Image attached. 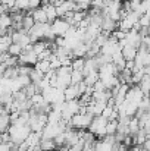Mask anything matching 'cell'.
<instances>
[{"instance_id": "obj_14", "label": "cell", "mask_w": 150, "mask_h": 151, "mask_svg": "<svg viewBox=\"0 0 150 151\" xmlns=\"http://www.w3.org/2000/svg\"><path fill=\"white\" fill-rule=\"evenodd\" d=\"M22 25H24V31H25V32H30V31L34 28V25H36V21H34L33 15H25Z\"/></svg>"}, {"instance_id": "obj_19", "label": "cell", "mask_w": 150, "mask_h": 151, "mask_svg": "<svg viewBox=\"0 0 150 151\" xmlns=\"http://www.w3.org/2000/svg\"><path fill=\"white\" fill-rule=\"evenodd\" d=\"M118 128H119V122H109V123H107V126H106L107 135H116Z\"/></svg>"}, {"instance_id": "obj_15", "label": "cell", "mask_w": 150, "mask_h": 151, "mask_svg": "<svg viewBox=\"0 0 150 151\" xmlns=\"http://www.w3.org/2000/svg\"><path fill=\"white\" fill-rule=\"evenodd\" d=\"M13 25V21H12V16L7 13V15H1L0 18V28H10Z\"/></svg>"}, {"instance_id": "obj_22", "label": "cell", "mask_w": 150, "mask_h": 151, "mask_svg": "<svg viewBox=\"0 0 150 151\" xmlns=\"http://www.w3.org/2000/svg\"><path fill=\"white\" fill-rule=\"evenodd\" d=\"M130 1H131V0H130Z\"/></svg>"}, {"instance_id": "obj_5", "label": "cell", "mask_w": 150, "mask_h": 151, "mask_svg": "<svg viewBox=\"0 0 150 151\" xmlns=\"http://www.w3.org/2000/svg\"><path fill=\"white\" fill-rule=\"evenodd\" d=\"M69 28H71V25H69L65 19H62V18H57V19L51 24V29H53V32L56 34V37H65L66 32L69 31Z\"/></svg>"}, {"instance_id": "obj_16", "label": "cell", "mask_w": 150, "mask_h": 151, "mask_svg": "<svg viewBox=\"0 0 150 151\" xmlns=\"http://www.w3.org/2000/svg\"><path fill=\"white\" fill-rule=\"evenodd\" d=\"M84 72H80V70H74L72 72V85H78L81 82H84Z\"/></svg>"}, {"instance_id": "obj_12", "label": "cell", "mask_w": 150, "mask_h": 151, "mask_svg": "<svg viewBox=\"0 0 150 151\" xmlns=\"http://www.w3.org/2000/svg\"><path fill=\"white\" fill-rule=\"evenodd\" d=\"M138 87L144 93V96L149 97L150 96V75H144V78L141 79V82L138 84Z\"/></svg>"}, {"instance_id": "obj_7", "label": "cell", "mask_w": 150, "mask_h": 151, "mask_svg": "<svg viewBox=\"0 0 150 151\" xmlns=\"http://www.w3.org/2000/svg\"><path fill=\"white\" fill-rule=\"evenodd\" d=\"M137 53H138V49L134 47V46H130V44L125 46V47L122 49V56H124V59H125L127 62H130V60H136Z\"/></svg>"}, {"instance_id": "obj_13", "label": "cell", "mask_w": 150, "mask_h": 151, "mask_svg": "<svg viewBox=\"0 0 150 151\" xmlns=\"http://www.w3.org/2000/svg\"><path fill=\"white\" fill-rule=\"evenodd\" d=\"M38 72H41L43 75H46L49 70H51V65H50V60H40L36 66H34Z\"/></svg>"}, {"instance_id": "obj_1", "label": "cell", "mask_w": 150, "mask_h": 151, "mask_svg": "<svg viewBox=\"0 0 150 151\" xmlns=\"http://www.w3.org/2000/svg\"><path fill=\"white\" fill-rule=\"evenodd\" d=\"M31 128L30 125H25V126H19V125H12L10 129H9V135L12 138V142L15 144H22L28 139V137L31 135Z\"/></svg>"}, {"instance_id": "obj_6", "label": "cell", "mask_w": 150, "mask_h": 151, "mask_svg": "<svg viewBox=\"0 0 150 151\" xmlns=\"http://www.w3.org/2000/svg\"><path fill=\"white\" fill-rule=\"evenodd\" d=\"M80 88L78 85H69L66 90H65V99L66 101H71V100H80Z\"/></svg>"}, {"instance_id": "obj_11", "label": "cell", "mask_w": 150, "mask_h": 151, "mask_svg": "<svg viewBox=\"0 0 150 151\" xmlns=\"http://www.w3.org/2000/svg\"><path fill=\"white\" fill-rule=\"evenodd\" d=\"M43 9L46 10V15H47L49 24H53V22L57 19V12H56V7H54L53 4H49V6H43Z\"/></svg>"}, {"instance_id": "obj_4", "label": "cell", "mask_w": 150, "mask_h": 151, "mask_svg": "<svg viewBox=\"0 0 150 151\" xmlns=\"http://www.w3.org/2000/svg\"><path fill=\"white\" fill-rule=\"evenodd\" d=\"M38 62V54L34 50H24L19 56V66H36Z\"/></svg>"}, {"instance_id": "obj_10", "label": "cell", "mask_w": 150, "mask_h": 151, "mask_svg": "<svg viewBox=\"0 0 150 151\" xmlns=\"http://www.w3.org/2000/svg\"><path fill=\"white\" fill-rule=\"evenodd\" d=\"M40 148L43 151H57V145L54 142V139H41V144H40Z\"/></svg>"}, {"instance_id": "obj_9", "label": "cell", "mask_w": 150, "mask_h": 151, "mask_svg": "<svg viewBox=\"0 0 150 151\" xmlns=\"http://www.w3.org/2000/svg\"><path fill=\"white\" fill-rule=\"evenodd\" d=\"M99 81H100L99 70H94V72H91V73L86 75V78H84V82H86L88 87H94V85H96Z\"/></svg>"}, {"instance_id": "obj_3", "label": "cell", "mask_w": 150, "mask_h": 151, "mask_svg": "<svg viewBox=\"0 0 150 151\" xmlns=\"http://www.w3.org/2000/svg\"><path fill=\"white\" fill-rule=\"evenodd\" d=\"M93 119H94V117H93L91 114H88V113H86V114L78 113V114H75V116L72 117L71 126L75 128V129H78V131H87V129L90 128Z\"/></svg>"}, {"instance_id": "obj_2", "label": "cell", "mask_w": 150, "mask_h": 151, "mask_svg": "<svg viewBox=\"0 0 150 151\" xmlns=\"http://www.w3.org/2000/svg\"><path fill=\"white\" fill-rule=\"evenodd\" d=\"M107 123H109V120H107L106 117H103V116H96V117L93 119V122H91L88 131L93 132L99 139H104V138L107 137V131H106Z\"/></svg>"}, {"instance_id": "obj_20", "label": "cell", "mask_w": 150, "mask_h": 151, "mask_svg": "<svg viewBox=\"0 0 150 151\" xmlns=\"http://www.w3.org/2000/svg\"><path fill=\"white\" fill-rule=\"evenodd\" d=\"M140 25H141L143 28H149L150 27V18L149 16H146V15L141 16V18H140Z\"/></svg>"}, {"instance_id": "obj_17", "label": "cell", "mask_w": 150, "mask_h": 151, "mask_svg": "<svg viewBox=\"0 0 150 151\" xmlns=\"http://www.w3.org/2000/svg\"><path fill=\"white\" fill-rule=\"evenodd\" d=\"M7 53H9L10 56H13V57H19V56L24 53V49H22L19 44H15V43H13V44L9 47V51H7Z\"/></svg>"}, {"instance_id": "obj_21", "label": "cell", "mask_w": 150, "mask_h": 151, "mask_svg": "<svg viewBox=\"0 0 150 151\" xmlns=\"http://www.w3.org/2000/svg\"><path fill=\"white\" fill-rule=\"evenodd\" d=\"M38 7H41V0H30V9L36 10Z\"/></svg>"}, {"instance_id": "obj_8", "label": "cell", "mask_w": 150, "mask_h": 151, "mask_svg": "<svg viewBox=\"0 0 150 151\" xmlns=\"http://www.w3.org/2000/svg\"><path fill=\"white\" fill-rule=\"evenodd\" d=\"M33 18H34L36 24H47V22H49L47 15H46V10H44L43 7L36 9V10H34V13H33Z\"/></svg>"}, {"instance_id": "obj_18", "label": "cell", "mask_w": 150, "mask_h": 151, "mask_svg": "<svg viewBox=\"0 0 150 151\" xmlns=\"http://www.w3.org/2000/svg\"><path fill=\"white\" fill-rule=\"evenodd\" d=\"M84 66H86V59H74L72 60V69L74 70L83 72L84 70Z\"/></svg>"}]
</instances>
